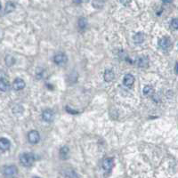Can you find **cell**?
Returning a JSON list of instances; mask_svg holds the SVG:
<instances>
[{
  "label": "cell",
  "instance_id": "1",
  "mask_svg": "<svg viewBox=\"0 0 178 178\" xmlns=\"http://www.w3.org/2000/svg\"><path fill=\"white\" fill-rule=\"evenodd\" d=\"M35 161V157L32 153H23L20 157V162L24 167H30Z\"/></svg>",
  "mask_w": 178,
  "mask_h": 178
},
{
  "label": "cell",
  "instance_id": "2",
  "mask_svg": "<svg viewBox=\"0 0 178 178\" xmlns=\"http://www.w3.org/2000/svg\"><path fill=\"white\" fill-rule=\"evenodd\" d=\"M28 140H29V142H30L31 144H37V143L39 142V140H40V135H39L38 132L36 131V130L31 131V132L29 133V134H28Z\"/></svg>",
  "mask_w": 178,
  "mask_h": 178
},
{
  "label": "cell",
  "instance_id": "3",
  "mask_svg": "<svg viewBox=\"0 0 178 178\" xmlns=\"http://www.w3.org/2000/svg\"><path fill=\"white\" fill-rule=\"evenodd\" d=\"M42 118L46 122H52L54 119V112L52 110H46L42 113Z\"/></svg>",
  "mask_w": 178,
  "mask_h": 178
},
{
  "label": "cell",
  "instance_id": "4",
  "mask_svg": "<svg viewBox=\"0 0 178 178\" xmlns=\"http://www.w3.org/2000/svg\"><path fill=\"white\" fill-rule=\"evenodd\" d=\"M159 46L163 50H167V49L170 47V46H171V40H170V38L167 37H164L160 38V41H159Z\"/></svg>",
  "mask_w": 178,
  "mask_h": 178
},
{
  "label": "cell",
  "instance_id": "5",
  "mask_svg": "<svg viewBox=\"0 0 178 178\" xmlns=\"http://www.w3.org/2000/svg\"><path fill=\"white\" fill-rule=\"evenodd\" d=\"M67 61H68L67 56L65 55L64 53H57V54L53 57V62L58 65L64 64V63H67Z\"/></svg>",
  "mask_w": 178,
  "mask_h": 178
},
{
  "label": "cell",
  "instance_id": "6",
  "mask_svg": "<svg viewBox=\"0 0 178 178\" xmlns=\"http://www.w3.org/2000/svg\"><path fill=\"white\" fill-rule=\"evenodd\" d=\"M4 175L6 176H11L17 173V167L15 166H9V167H5L4 168Z\"/></svg>",
  "mask_w": 178,
  "mask_h": 178
},
{
  "label": "cell",
  "instance_id": "7",
  "mask_svg": "<svg viewBox=\"0 0 178 178\" xmlns=\"http://www.w3.org/2000/svg\"><path fill=\"white\" fill-rule=\"evenodd\" d=\"M24 86H25V82L21 79H16L13 83V88L16 91H20V90L23 89Z\"/></svg>",
  "mask_w": 178,
  "mask_h": 178
},
{
  "label": "cell",
  "instance_id": "8",
  "mask_svg": "<svg viewBox=\"0 0 178 178\" xmlns=\"http://www.w3.org/2000/svg\"><path fill=\"white\" fill-rule=\"evenodd\" d=\"M113 166L114 161L112 159H105L102 162V167L106 171H112V169L113 168Z\"/></svg>",
  "mask_w": 178,
  "mask_h": 178
},
{
  "label": "cell",
  "instance_id": "9",
  "mask_svg": "<svg viewBox=\"0 0 178 178\" xmlns=\"http://www.w3.org/2000/svg\"><path fill=\"white\" fill-rule=\"evenodd\" d=\"M134 83V77L132 74H127L125 75L124 79H123V84L126 86H131Z\"/></svg>",
  "mask_w": 178,
  "mask_h": 178
},
{
  "label": "cell",
  "instance_id": "10",
  "mask_svg": "<svg viewBox=\"0 0 178 178\" xmlns=\"http://www.w3.org/2000/svg\"><path fill=\"white\" fill-rule=\"evenodd\" d=\"M10 146H11V144H10L9 140H7L6 138H1L0 139V148L3 151H5V150H9Z\"/></svg>",
  "mask_w": 178,
  "mask_h": 178
},
{
  "label": "cell",
  "instance_id": "11",
  "mask_svg": "<svg viewBox=\"0 0 178 178\" xmlns=\"http://www.w3.org/2000/svg\"><path fill=\"white\" fill-rule=\"evenodd\" d=\"M103 77H104V80L106 81V82H111V81H112L114 79L115 75H114V72L112 70H107L105 71Z\"/></svg>",
  "mask_w": 178,
  "mask_h": 178
},
{
  "label": "cell",
  "instance_id": "12",
  "mask_svg": "<svg viewBox=\"0 0 178 178\" xmlns=\"http://www.w3.org/2000/svg\"><path fill=\"white\" fill-rule=\"evenodd\" d=\"M133 39H134V41L136 44H141V43H143L144 40V36L143 33H136V34L134 36Z\"/></svg>",
  "mask_w": 178,
  "mask_h": 178
},
{
  "label": "cell",
  "instance_id": "13",
  "mask_svg": "<svg viewBox=\"0 0 178 178\" xmlns=\"http://www.w3.org/2000/svg\"><path fill=\"white\" fill-rule=\"evenodd\" d=\"M136 63H137V65L139 67H146L148 65V63H149V60H148L147 57H140L137 60Z\"/></svg>",
  "mask_w": 178,
  "mask_h": 178
},
{
  "label": "cell",
  "instance_id": "14",
  "mask_svg": "<svg viewBox=\"0 0 178 178\" xmlns=\"http://www.w3.org/2000/svg\"><path fill=\"white\" fill-rule=\"evenodd\" d=\"M92 5L95 8H102L104 5V0H93Z\"/></svg>",
  "mask_w": 178,
  "mask_h": 178
},
{
  "label": "cell",
  "instance_id": "15",
  "mask_svg": "<svg viewBox=\"0 0 178 178\" xmlns=\"http://www.w3.org/2000/svg\"><path fill=\"white\" fill-rule=\"evenodd\" d=\"M15 8V5L12 3V2H8L5 5V13L6 14H9L11 12H13Z\"/></svg>",
  "mask_w": 178,
  "mask_h": 178
},
{
  "label": "cell",
  "instance_id": "16",
  "mask_svg": "<svg viewBox=\"0 0 178 178\" xmlns=\"http://www.w3.org/2000/svg\"><path fill=\"white\" fill-rule=\"evenodd\" d=\"M69 153V148L68 147H63L60 150V156L62 159H67V155Z\"/></svg>",
  "mask_w": 178,
  "mask_h": 178
},
{
  "label": "cell",
  "instance_id": "17",
  "mask_svg": "<svg viewBox=\"0 0 178 178\" xmlns=\"http://www.w3.org/2000/svg\"><path fill=\"white\" fill-rule=\"evenodd\" d=\"M7 88H8V83L5 80V79H1V80H0V89H1V91L5 92V91L7 90Z\"/></svg>",
  "mask_w": 178,
  "mask_h": 178
},
{
  "label": "cell",
  "instance_id": "18",
  "mask_svg": "<svg viewBox=\"0 0 178 178\" xmlns=\"http://www.w3.org/2000/svg\"><path fill=\"white\" fill-rule=\"evenodd\" d=\"M86 25H87V21H86V19H85V18H80L79 20V27L82 29V30H84L86 27Z\"/></svg>",
  "mask_w": 178,
  "mask_h": 178
},
{
  "label": "cell",
  "instance_id": "19",
  "mask_svg": "<svg viewBox=\"0 0 178 178\" xmlns=\"http://www.w3.org/2000/svg\"><path fill=\"white\" fill-rule=\"evenodd\" d=\"M152 93H153V88H152V86H144V95H151Z\"/></svg>",
  "mask_w": 178,
  "mask_h": 178
},
{
  "label": "cell",
  "instance_id": "20",
  "mask_svg": "<svg viewBox=\"0 0 178 178\" xmlns=\"http://www.w3.org/2000/svg\"><path fill=\"white\" fill-rule=\"evenodd\" d=\"M22 112H23V109H22V106H20V105H16V106H15L14 107V109H13V112L17 115V116H19L21 113H22Z\"/></svg>",
  "mask_w": 178,
  "mask_h": 178
},
{
  "label": "cell",
  "instance_id": "21",
  "mask_svg": "<svg viewBox=\"0 0 178 178\" xmlns=\"http://www.w3.org/2000/svg\"><path fill=\"white\" fill-rule=\"evenodd\" d=\"M171 26L173 29L175 30H178V18H176V19H173L172 21H171Z\"/></svg>",
  "mask_w": 178,
  "mask_h": 178
},
{
  "label": "cell",
  "instance_id": "22",
  "mask_svg": "<svg viewBox=\"0 0 178 178\" xmlns=\"http://www.w3.org/2000/svg\"><path fill=\"white\" fill-rule=\"evenodd\" d=\"M131 2V0H120V3L124 5H128Z\"/></svg>",
  "mask_w": 178,
  "mask_h": 178
},
{
  "label": "cell",
  "instance_id": "23",
  "mask_svg": "<svg viewBox=\"0 0 178 178\" xmlns=\"http://www.w3.org/2000/svg\"><path fill=\"white\" fill-rule=\"evenodd\" d=\"M175 71H176V73L178 75V63L176 64V67H175Z\"/></svg>",
  "mask_w": 178,
  "mask_h": 178
},
{
  "label": "cell",
  "instance_id": "24",
  "mask_svg": "<svg viewBox=\"0 0 178 178\" xmlns=\"http://www.w3.org/2000/svg\"><path fill=\"white\" fill-rule=\"evenodd\" d=\"M164 3H171L172 2V0H162Z\"/></svg>",
  "mask_w": 178,
  "mask_h": 178
}]
</instances>
